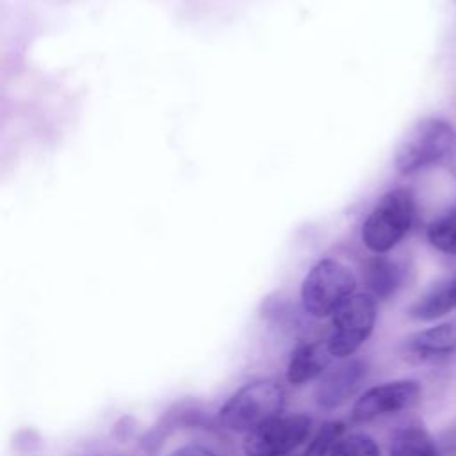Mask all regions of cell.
Segmentation results:
<instances>
[{"label": "cell", "instance_id": "obj_8", "mask_svg": "<svg viewBox=\"0 0 456 456\" xmlns=\"http://www.w3.org/2000/svg\"><path fill=\"white\" fill-rule=\"evenodd\" d=\"M367 376V363L362 358H344L326 370L315 388V403L322 410H335L346 404L362 387Z\"/></svg>", "mask_w": 456, "mask_h": 456}, {"label": "cell", "instance_id": "obj_17", "mask_svg": "<svg viewBox=\"0 0 456 456\" xmlns=\"http://www.w3.org/2000/svg\"><path fill=\"white\" fill-rule=\"evenodd\" d=\"M440 456H456V420L451 422L436 440Z\"/></svg>", "mask_w": 456, "mask_h": 456}, {"label": "cell", "instance_id": "obj_12", "mask_svg": "<svg viewBox=\"0 0 456 456\" xmlns=\"http://www.w3.org/2000/svg\"><path fill=\"white\" fill-rule=\"evenodd\" d=\"M388 456H440L438 445L420 424H406L392 436Z\"/></svg>", "mask_w": 456, "mask_h": 456}, {"label": "cell", "instance_id": "obj_1", "mask_svg": "<svg viewBox=\"0 0 456 456\" xmlns=\"http://www.w3.org/2000/svg\"><path fill=\"white\" fill-rule=\"evenodd\" d=\"M456 159V130L440 118H426L415 123L395 150L394 166L401 175H413L422 169Z\"/></svg>", "mask_w": 456, "mask_h": 456}, {"label": "cell", "instance_id": "obj_19", "mask_svg": "<svg viewBox=\"0 0 456 456\" xmlns=\"http://www.w3.org/2000/svg\"><path fill=\"white\" fill-rule=\"evenodd\" d=\"M449 287H451V296H452V303H454V308H456V278L449 280Z\"/></svg>", "mask_w": 456, "mask_h": 456}, {"label": "cell", "instance_id": "obj_11", "mask_svg": "<svg viewBox=\"0 0 456 456\" xmlns=\"http://www.w3.org/2000/svg\"><path fill=\"white\" fill-rule=\"evenodd\" d=\"M404 281V267L387 256H374L365 265V283L369 287V294L379 299L392 297Z\"/></svg>", "mask_w": 456, "mask_h": 456}, {"label": "cell", "instance_id": "obj_5", "mask_svg": "<svg viewBox=\"0 0 456 456\" xmlns=\"http://www.w3.org/2000/svg\"><path fill=\"white\" fill-rule=\"evenodd\" d=\"M378 317L376 297L354 292L331 315V333L326 340L333 358H349L372 333Z\"/></svg>", "mask_w": 456, "mask_h": 456}, {"label": "cell", "instance_id": "obj_7", "mask_svg": "<svg viewBox=\"0 0 456 456\" xmlns=\"http://www.w3.org/2000/svg\"><path fill=\"white\" fill-rule=\"evenodd\" d=\"M420 399V385L413 379L379 383L365 390L354 403L351 417L354 422H369L385 415L411 408Z\"/></svg>", "mask_w": 456, "mask_h": 456}, {"label": "cell", "instance_id": "obj_15", "mask_svg": "<svg viewBox=\"0 0 456 456\" xmlns=\"http://www.w3.org/2000/svg\"><path fill=\"white\" fill-rule=\"evenodd\" d=\"M344 431L346 426L340 420L324 422L306 445L303 456H330L335 444L344 436Z\"/></svg>", "mask_w": 456, "mask_h": 456}, {"label": "cell", "instance_id": "obj_14", "mask_svg": "<svg viewBox=\"0 0 456 456\" xmlns=\"http://www.w3.org/2000/svg\"><path fill=\"white\" fill-rule=\"evenodd\" d=\"M429 244L445 255H456V207L433 219L428 226Z\"/></svg>", "mask_w": 456, "mask_h": 456}, {"label": "cell", "instance_id": "obj_3", "mask_svg": "<svg viewBox=\"0 0 456 456\" xmlns=\"http://www.w3.org/2000/svg\"><path fill=\"white\" fill-rule=\"evenodd\" d=\"M285 404L283 388L271 379H258L240 387L221 406L219 422L235 433H249L278 417Z\"/></svg>", "mask_w": 456, "mask_h": 456}, {"label": "cell", "instance_id": "obj_13", "mask_svg": "<svg viewBox=\"0 0 456 456\" xmlns=\"http://www.w3.org/2000/svg\"><path fill=\"white\" fill-rule=\"evenodd\" d=\"M454 308L449 281H438L431 285L408 310L410 317L417 321H435L444 317Z\"/></svg>", "mask_w": 456, "mask_h": 456}, {"label": "cell", "instance_id": "obj_10", "mask_svg": "<svg viewBox=\"0 0 456 456\" xmlns=\"http://www.w3.org/2000/svg\"><path fill=\"white\" fill-rule=\"evenodd\" d=\"M331 358L333 354L326 342L297 344L287 363V381L297 387L321 378L328 370Z\"/></svg>", "mask_w": 456, "mask_h": 456}, {"label": "cell", "instance_id": "obj_4", "mask_svg": "<svg viewBox=\"0 0 456 456\" xmlns=\"http://www.w3.org/2000/svg\"><path fill=\"white\" fill-rule=\"evenodd\" d=\"M356 278L353 271L337 258H321L306 273L301 283L303 310L315 317H331L337 308L354 294Z\"/></svg>", "mask_w": 456, "mask_h": 456}, {"label": "cell", "instance_id": "obj_9", "mask_svg": "<svg viewBox=\"0 0 456 456\" xmlns=\"http://www.w3.org/2000/svg\"><path fill=\"white\" fill-rule=\"evenodd\" d=\"M404 353L417 362H442L456 354V324L445 322L413 333L404 342Z\"/></svg>", "mask_w": 456, "mask_h": 456}, {"label": "cell", "instance_id": "obj_6", "mask_svg": "<svg viewBox=\"0 0 456 456\" xmlns=\"http://www.w3.org/2000/svg\"><path fill=\"white\" fill-rule=\"evenodd\" d=\"M310 428L312 419L305 413L278 415L246 435L242 442L244 454L287 456L306 440Z\"/></svg>", "mask_w": 456, "mask_h": 456}, {"label": "cell", "instance_id": "obj_16", "mask_svg": "<svg viewBox=\"0 0 456 456\" xmlns=\"http://www.w3.org/2000/svg\"><path fill=\"white\" fill-rule=\"evenodd\" d=\"M330 456H381L376 440L365 433L344 435Z\"/></svg>", "mask_w": 456, "mask_h": 456}, {"label": "cell", "instance_id": "obj_18", "mask_svg": "<svg viewBox=\"0 0 456 456\" xmlns=\"http://www.w3.org/2000/svg\"><path fill=\"white\" fill-rule=\"evenodd\" d=\"M167 456H216L210 449H207L205 445L200 444H189V445H182L178 449H175L171 454Z\"/></svg>", "mask_w": 456, "mask_h": 456}, {"label": "cell", "instance_id": "obj_2", "mask_svg": "<svg viewBox=\"0 0 456 456\" xmlns=\"http://www.w3.org/2000/svg\"><path fill=\"white\" fill-rule=\"evenodd\" d=\"M415 219V198L408 187L387 191L362 226V240L367 249L383 255L395 248L410 232Z\"/></svg>", "mask_w": 456, "mask_h": 456}]
</instances>
